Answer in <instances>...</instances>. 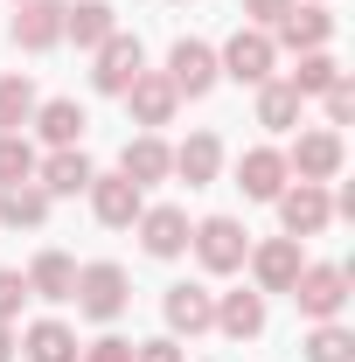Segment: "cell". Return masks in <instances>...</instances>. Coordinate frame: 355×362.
Masks as SVG:
<instances>
[{
  "label": "cell",
  "instance_id": "cell-1",
  "mask_svg": "<svg viewBox=\"0 0 355 362\" xmlns=\"http://www.w3.org/2000/svg\"><path fill=\"white\" fill-rule=\"evenodd\" d=\"M77 314L84 320H119L126 307H133V279H126V265H112V258H98V265H77Z\"/></svg>",
  "mask_w": 355,
  "mask_h": 362
},
{
  "label": "cell",
  "instance_id": "cell-2",
  "mask_svg": "<svg viewBox=\"0 0 355 362\" xmlns=\"http://www.w3.org/2000/svg\"><path fill=\"white\" fill-rule=\"evenodd\" d=\"M216 70L230 77V84H265V77H279V42H272V28H237L230 42L216 49Z\"/></svg>",
  "mask_w": 355,
  "mask_h": 362
},
{
  "label": "cell",
  "instance_id": "cell-3",
  "mask_svg": "<svg viewBox=\"0 0 355 362\" xmlns=\"http://www.w3.org/2000/svg\"><path fill=\"white\" fill-rule=\"evenodd\" d=\"M188 251L202 258V272L230 279V272H244V251H251V230L237 223V216H202V223L188 230Z\"/></svg>",
  "mask_w": 355,
  "mask_h": 362
},
{
  "label": "cell",
  "instance_id": "cell-4",
  "mask_svg": "<svg viewBox=\"0 0 355 362\" xmlns=\"http://www.w3.org/2000/svg\"><path fill=\"white\" fill-rule=\"evenodd\" d=\"M139 70H146V49H139V35H126V28H112L105 42L91 49V84L105 90V98H126V84H133Z\"/></svg>",
  "mask_w": 355,
  "mask_h": 362
},
{
  "label": "cell",
  "instance_id": "cell-5",
  "mask_svg": "<svg viewBox=\"0 0 355 362\" xmlns=\"http://www.w3.org/2000/svg\"><path fill=\"white\" fill-rule=\"evenodd\" d=\"M342 168H349V146H342L334 126H313V133H300L286 146V175L293 181H334Z\"/></svg>",
  "mask_w": 355,
  "mask_h": 362
},
{
  "label": "cell",
  "instance_id": "cell-6",
  "mask_svg": "<svg viewBox=\"0 0 355 362\" xmlns=\"http://www.w3.org/2000/svg\"><path fill=\"white\" fill-rule=\"evenodd\" d=\"M293 307L307 320H342V307H349V265H300Z\"/></svg>",
  "mask_w": 355,
  "mask_h": 362
},
{
  "label": "cell",
  "instance_id": "cell-7",
  "mask_svg": "<svg viewBox=\"0 0 355 362\" xmlns=\"http://www.w3.org/2000/svg\"><path fill=\"white\" fill-rule=\"evenodd\" d=\"M272 42L293 49V56H307V49H327V42H334V14H327V0H293V7L272 21Z\"/></svg>",
  "mask_w": 355,
  "mask_h": 362
},
{
  "label": "cell",
  "instance_id": "cell-8",
  "mask_svg": "<svg viewBox=\"0 0 355 362\" xmlns=\"http://www.w3.org/2000/svg\"><path fill=\"white\" fill-rule=\"evenodd\" d=\"M279 223H286V237H320V230L334 223L327 181H286L279 188Z\"/></svg>",
  "mask_w": 355,
  "mask_h": 362
},
{
  "label": "cell",
  "instance_id": "cell-9",
  "mask_svg": "<svg viewBox=\"0 0 355 362\" xmlns=\"http://www.w3.org/2000/svg\"><path fill=\"white\" fill-rule=\"evenodd\" d=\"M244 265H251V279H258V293H293L307 251H300V237H265V244L244 251Z\"/></svg>",
  "mask_w": 355,
  "mask_h": 362
},
{
  "label": "cell",
  "instance_id": "cell-10",
  "mask_svg": "<svg viewBox=\"0 0 355 362\" xmlns=\"http://www.w3.org/2000/svg\"><path fill=\"white\" fill-rule=\"evenodd\" d=\"M216 49L202 42V35H181L175 49H168V84L181 90V98H209V90H216Z\"/></svg>",
  "mask_w": 355,
  "mask_h": 362
},
{
  "label": "cell",
  "instance_id": "cell-11",
  "mask_svg": "<svg viewBox=\"0 0 355 362\" xmlns=\"http://www.w3.org/2000/svg\"><path fill=\"white\" fill-rule=\"evenodd\" d=\"M161 314H168V334H209L216 327V293L209 286H195V279H181V286H168L161 293Z\"/></svg>",
  "mask_w": 355,
  "mask_h": 362
},
{
  "label": "cell",
  "instance_id": "cell-12",
  "mask_svg": "<svg viewBox=\"0 0 355 362\" xmlns=\"http://www.w3.org/2000/svg\"><path fill=\"white\" fill-rule=\"evenodd\" d=\"M91 216L105 230H133L139 223V209H146V188H133L126 175H91Z\"/></svg>",
  "mask_w": 355,
  "mask_h": 362
},
{
  "label": "cell",
  "instance_id": "cell-13",
  "mask_svg": "<svg viewBox=\"0 0 355 362\" xmlns=\"http://www.w3.org/2000/svg\"><path fill=\"white\" fill-rule=\"evenodd\" d=\"M139 251H146V258H181V251H188V209H175V202H146V209H139Z\"/></svg>",
  "mask_w": 355,
  "mask_h": 362
},
{
  "label": "cell",
  "instance_id": "cell-14",
  "mask_svg": "<svg viewBox=\"0 0 355 362\" xmlns=\"http://www.w3.org/2000/svg\"><path fill=\"white\" fill-rule=\"evenodd\" d=\"M126 112H133V126H175V112H181V90L168 84V70H139L133 84H126Z\"/></svg>",
  "mask_w": 355,
  "mask_h": 362
},
{
  "label": "cell",
  "instance_id": "cell-15",
  "mask_svg": "<svg viewBox=\"0 0 355 362\" xmlns=\"http://www.w3.org/2000/svg\"><path fill=\"white\" fill-rule=\"evenodd\" d=\"M7 35H14V49H28V56L56 49V42H63V0H14Z\"/></svg>",
  "mask_w": 355,
  "mask_h": 362
},
{
  "label": "cell",
  "instance_id": "cell-16",
  "mask_svg": "<svg viewBox=\"0 0 355 362\" xmlns=\"http://www.w3.org/2000/svg\"><path fill=\"white\" fill-rule=\"evenodd\" d=\"M91 175H98V168H91L84 146H49V160H35V188H42L49 202H56V195H84Z\"/></svg>",
  "mask_w": 355,
  "mask_h": 362
},
{
  "label": "cell",
  "instance_id": "cell-17",
  "mask_svg": "<svg viewBox=\"0 0 355 362\" xmlns=\"http://www.w3.org/2000/svg\"><path fill=\"white\" fill-rule=\"evenodd\" d=\"M119 175L133 181V188H153V181H168V175H175V146H168L161 133L126 139V153H119Z\"/></svg>",
  "mask_w": 355,
  "mask_h": 362
},
{
  "label": "cell",
  "instance_id": "cell-18",
  "mask_svg": "<svg viewBox=\"0 0 355 362\" xmlns=\"http://www.w3.org/2000/svg\"><path fill=\"white\" fill-rule=\"evenodd\" d=\"M216 334H230V341H258L265 334V293L251 286H237V293H216Z\"/></svg>",
  "mask_w": 355,
  "mask_h": 362
},
{
  "label": "cell",
  "instance_id": "cell-19",
  "mask_svg": "<svg viewBox=\"0 0 355 362\" xmlns=\"http://www.w3.org/2000/svg\"><path fill=\"white\" fill-rule=\"evenodd\" d=\"M21 279H28V300L63 307V300L77 293V258H70V251H35V265L21 272Z\"/></svg>",
  "mask_w": 355,
  "mask_h": 362
},
{
  "label": "cell",
  "instance_id": "cell-20",
  "mask_svg": "<svg viewBox=\"0 0 355 362\" xmlns=\"http://www.w3.org/2000/svg\"><path fill=\"white\" fill-rule=\"evenodd\" d=\"M286 153L279 146H251L244 160H237V188L251 195V202H279V188H286Z\"/></svg>",
  "mask_w": 355,
  "mask_h": 362
},
{
  "label": "cell",
  "instance_id": "cell-21",
  "mask_svg": "<svg viewBox=\"0 0 355 362\" xmlns=\"http://www.w3.org/2000/svg\"><path fill=\"white\" fill-rule=\"evenodd\" d=\"M175 175L188 181V188H209V181L223 175V139L216 133H188L175 146Z\"/></svg>",
  "mask_w": 355,
  "mask_h": 362
},
{
  "label": "cell",
  "instance_id": "cell-22",
  "mask_svg": "<svg viewBox=\"0 0 355 362\" xmlns=\"http://www.w3.org/2000/svg\"><path fill=\"white\" fill-rule=\"evenodd\" d=\"M119 28V14L105 7V0H63V42H77V49H98L105 35Z\"/></svg>",
  "mask_w": 355,
  "mask_h": 362
},
{
  "label": "cell",
  "instance_id": "cell-23",
  "mask_svg": "<svg viewBox=\"0 0 355 362\" xmlns=\"http://www.w3.org/2000/svg\"><path fill=\"white\" fill-rule=\"evenodd\" d=\"M28 126H35V133L49 139V146H84V105H77V98H49V105H35V119H28Z\"/></svg>",
  "mask_w": 355,
  "mask_h": 362
},
{
  "label": "cell",
  "instance_id": "cell-24",
  "mask_svg": "<svg viewBox=\"0 0 355 362\" xmlns=\"http://www.w3.org/2000/svg\"><path fill=\"white\" fill-rule=\"evenodd\" d=\"M21 356H28V362H77V356H84V341H77L63 320H28Z\"/></svg>",
  "mask_w": 355,
  "mask_h": 362
},
{
  "label": "cell",
  "instance_id": "cell-25",
  "mask_svg": "<svg viewBox=\"0 0 355 362\" xmlns=\"http://www.w3.org/2000/svg\"><path fill=\"white\" fill-rule=\"evenodd\" d=\"M300 105H307V98L286 84V77H265V84H258V126H265V133H293V126H300Z\"/></svg>",
  "mask_w": 355,
  "mask_h": 362
},
{
  "label": "cell",
  "instance_id": "cell-26",
  "mask_svg": "<svg viewBox=\"0 0 355 362\" xmlns=\"http://www.w3.org/2000/svg\"><path fill=\"white\" fill-rule=\"evenodd\" d=\"M0 223H7V230H42L49 223V195L35 188V181L0 188Z\"/></svg>",
  "mask_w": 355,
  "mask_h": 362
},
{
  "label": "cell",
  "instance_id": "cell-27",
  "mask_svg": "<svg viewBox=\"0 0 355 362\" xmlns=\"http://www.w3.org/2000/svg\"><path fill=\"white\" fill-rule=\"evenodd\" d=\"M35 84H28V70H14V77H0V133H21L28 119H35Z\"/></svg>",
  "mask_w": 355,
  "mask_h": 362
},
{
  "label": "cell",
  "instance_id": "cell-28",
  "mask_svg": "<svg viewBox=\"0 0 355 362\" xmlns=\"http://www.w3.org/2000/svg\"><path fill=\"white\" fill-rule=\"evenodd\" d=\"M300 356L307 362H355V334L342 320H313V334L300 341Z\"/></svg>",
  "mask_w": 355,
  "mask_h": 362
},
{
  "label": "cell",
  "instance_id": "cell-29",
  "mask_svg": "<svg viewBox=\"0 0 355 362\" xmlns=\"http://www.w3.org/2000/svg\"><path fill=\"white\" fill-rule=\"evenodd\" d=\"M334 77H342V63H334V56H327V49H307V56H300V63H293V77H286V84L300 90V98H320V90L334 84Z\"/></svg>",
  "mask_w": 355,
  "mask_h": 362
},
{
  "label": "cell",
  "instance_id": "cell-30",
  "mask_svg": "<svg viewBox=\"0 0 355 362\" xmlns=\"http://www.w3.org/2000/svg\"><path fill=\"white\" fill-rule=\"evenodd\" d=\"M14 181H35V146H28V133H0V188H14Z\"/></svg>",
  "mask_w": 355,
  "mask_h": 362
},
{
  "label": "cell",
  "instance_id": "cell-31",
  "mask_svg": "<svg viewBox=\"0 0 355 362\" xmlns=\"http://www.w3.org/2000/svg\"><path fill=\"white\" fill-rule=\"evenodd\" d=\"M320 112H327V126H334V133L355 119V84H349V77H334V84L320 90Z\"/></svg>",
  "mask_w": 355,
  "mask_h": 362
},
{
  "label": "cell",
  "instance_id": "cell-32",
  "mask_svg": "<svg viewBox=\"0 0 355 362\" xmlns=\"http://www.w3.org/2000/svg\"><path fill=\"white\" fill-rule=\"evenodd\" d=\"M77 362H133V341L126 334H98V341H84Z\"/></svg>",
  "mask_w": 355,
  "mask_h": 362
},
{
  "label": "cell",
  "instance_id": "cell-33",
  "mask_svg": "<svg viewBox=\"0 0 355 362\" xmlns=\"http://www.w3.org/2000/svg\"><path fill=\"white\" fill-rule=\"evenodd\" d=\"M133 362H188V349L175 334H153V341H133Z\"/></svg>",
  "mask_w": 355,
  "mask_h": 362
},
{
  "label": "cell",
  "instance_id": "cell-34",
  "mask_svg": "<svg viewBox=\"0 0 355 362\" xmlns=\"http://www.w3.org/2000/svg\"><path fill=\"white\" fill-rule=\"evenodd\" d=\"M21 300H28V279H21L14 265H0V320L21 314Z\"/></svg>",
  "mask_w": 355,
  "mask_h": 362
},
{
  "label": "cell",
  "instance_id": "cell-35",
  "mask_svg": "<svg viewBox=\"0 0 355 362\" xmlns=\"http://www.w3.org/2000/svg\"><path fill=\"white\" fill-rule=\"evenodd\" d=\"M293 0H244V14H251V28H272L279 14H286Z\"/></svg>",
  "mask_w": 355,
  "mask_h": 362
},
{
  "label": "cell",
  "instance_id": "cell-36",
  "mask_svg": "<svg viewBox=\"0 0 355 362\" xmlns=\"http://www.w3.org/2000/svg\"><path fill=\"white\" fill-rule=\"evenodd\" d=\"M14 349H21L14 341V320H0V362H14Z\"/></svg>",
  "mask_w": 355,
  "mask_h": 362
}]
</instances>
